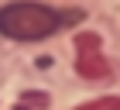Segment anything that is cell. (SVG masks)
Here are the masks:
<instances>
[{
	"instance_id": "6da1fadb",
	"label": "cell",
	"mask_w": 120,
	"mask_h": 110,
	"mask_svg": "<svg viewBox=\"0 0 120 110\" xmlns=\"http://www.w3.org/2000/svg\"><path fill=\"white\" fill-rule=\"evenodd\" d=\"M62 24V14L45 4H31V0H17L0 7V35L14 38V41H38V38L55 35Z\"/></svg>"
},
{
	"instance_id": "7a4b0ae2",
	"label": "cell",
	"mask_w": 120,
	"mask_h": 110,
	"mask_svg": "<svg viewBox=\"0 0 120 110\" xmlns=\"http://www.w3.org/2000/svg\"><path fill=\"white\" fill-rule=\"evenodd\" d=\"M75 72L82 76V79H106V76H110V65H106V59L93 48V52H79Z\"/></svg>"
},
{
	"instance_id": "3957f363",
	"label": "cell",
	"mask_w": 120,
	"mask_h": 110,
	"mask_svg": "<svg viewBox=\"0 0 120 110\" xmlns=\"http://www.w3.org/2000/svg\"><path fill=\"white\" fill-rule=\"evenodd\" d=\"M75 110H120V96H96V100L79 103Z\"/></svg>"
},
{
	"instance_id": "277c9868",
	"label": "cell",
	"mask_w": 120,
	"mask_h": 110,
	"mask_svg": "<svg viewBox=\"0 0 120 110\" xmlns=\"http://www.w3.org/2000/svg\"><path fill=\"white\" fill-rule=\"evenodd\" d=\"M34 107H48V93H24L17 103V110H34Z\"/></svg>"
},
{
	"instance_id": "5b68a950",
	"label": "cell",
	"mask_w": 120,
	"mask_h": 110,
	"mask_svg": "<svg viewBox=\"0 0 120 110\" xmlns=\"http://www.w3.org/2000/svg\"><path fill=\"white\" fill-rule=\"evenodd\" d=\"M75 45L82 48V52H93V48H100V38H96V35H79Z\"/></svg>"
}]
</instances>
